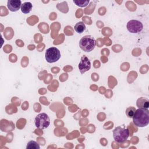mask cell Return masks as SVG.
Wrapping results in <instances>:
<instances>
[{"label": "cell", "instance_id": "1", "mask_svg": "<svg viewBox=\"0 0 149 149\" xmlns=\"http://www.w3.org/2000/svg\"><path fill=\"white\" fill-rule=\"evenodd\" d=\"M133 123L137 127H143L149 123V111L148 109L139 108L132 117Z\"/></svg>", "mask_w": 149, "mask_h": 149}, {"label": "cell", "instance_id": "2", "mask_svg": "<svg viewBox=\"0 0 149 149\" xmlns=\"http://www.w3.org/2000/svg\"><path fill=\"white\" fill-rule=\"evenodd\" d=\"M79 44L82 50L86 52H89L94 49L96 45V41L93 36L87 35L80 40Z\"/></svg>", "mask_w": 149, "mask_h": 149}, {"label": "cell", "instance_id": "3", "mask_svg": "<svg viewBox=\"0 0 149 149\" xmlns=\"http://www.w3.org/2000/svg\"><path fill=\"white\" fill-rule=\"evenodd\" d=\"M129 136V130L128 129L121 126L116 127L113 131V137L115 141L119 143L125 142Z\"/></svg>", "mask_w": 149, "mask_h": 149}, {"label": "cell", "instance_id": "4", "mask_svg": "<svg viewBox=\"0 0 149 149\" xmlns=\"http://www.w3.org/2000/svg\"><path fill=\"white\" fill-rule=\"evenodd\" d=\"M34 123L36 126L39 129L47 128L50 124V119L45 113H41L35 118Z\"/></svg>", "mask_w": 149, "mask_h": 149}, {"label": "cell", "instance_id": "5", "mask_svg": "<svg viewBox=\"0 0 149 149\" xmlns=\"http://www.w3.org/2000/svg\"><path fill=\"white\" fill-rule=\"evenodd\" d=\"M45 59L48 63H54L58 61L61 58V52L56 47H51L47 49L45 54Z\"/></svg>", "mask_w": 149, "mask_h": 149}, {"label": "cell", "instance_id": "6", "mask_svg": "<svg viewBox=\"0 0 149 149\" xmlns=\"http://www.w3.org/2000/svg\"><path fill=\"white\" fill-rule=\"evenodd\" d=\"M127 30L131 33H139L143 29V23L137 20H130L126 25Z\"/></svg>", "mask_w": 149, "mask_h": 149}, {"label": "cell", "instance_id": "7", "mask_svg": "<svg viewBox=\"0 0 149 149\" xmlns=\"http://www.w3.org/2000/svg\"><path fill=\"white\" fill-rule=\"evenodd\" d=\"M78 68L81 74L84 73L88 71L91 68V62L89 59L86 56L83 55L80 59L79 63Z\"/></svg>", "mask_w": 149, "mask_h": 149}, {"label": "cell", "instance_id": "8", "mask_svg": "<svg viewBox=\"0 0 149 149\" xmlns=\"http://www.w3.org/2000/svg\"><path fill=\"white\" fill-rule=\"evenodd\" d=\"M22 6V2L20 0H9L7 2L8 8L11 12L17 11Z\"/></svg>", "mask_w": 149, "mask_h": 149}, {"label": "cell", "instance_id": "9", "mask_svg": "<svg viewBox=\"0 0 149 149\" xmlns=\"http://www.w3.org/2000/svg\"><path fill=\"white\" fill-rule=\"evenodd\" d=\"M137 106L139 108L148 109L149 107V101L146 98L140 97L137 101Z\"/></svg>", "mask_w": 149, "mask_h": 149}, {"label": "cell", "instance_id": "10", "mask_svg": "<svg viewBox=\"0 0 149 149\" xmlns=\"http://www.w3.org/2000/svg\"><path fill=\"white\" fill-rule=\"evenodd\" d=\"M33 8V5L30 2H26L22 4L21 6V11L24 14H27L30 12Z\"/></svg>", "mask_w": 149, "mask_h": 149}, {"label": "cell", "instance_id": "11", "mask_svg": "<svg viewBox=\"0 0 149 149\" xmlns=\"http://www.w3.org/2000/svg\"><path fill=\"white\" fill-rule=\"evenodd\" d=\"M86 25L85 24L82 22H77L75 25H74V30L77 33H79V34H81L82 33L84 32V31L86 30Z\"/></svg>", "mask_w": 149, "mask_h": 149}, {"label": "cell", "instance_id": "12", "mask_svg": "<svg viewBox=\"0 0 149 149\" xmlns=\"http://www.w3.org/2000/svg\"><path fill=\"white\" fill-rule=\"evenodd\" d=\"M40 145L33 140L29 141L26 146V149H40Z\"/></svg>", "mask_w": 149, "mask_h": 149}, {"label": "cell", "instance_id": "13", "mask_svg": "<svg viewBox=\"0 0 149 149\" xmlns=\"http://www.w3.org/2000/svg\"><path fill=\"white\" fill-rule=\"evenodd\" d=\"M73 3L77 5V6L81 7V8H83V7H86V6H87L90 2L89 0H87V1H84V0H74Z\"/></svg>", "mask_w": 149, "mask_h": 149}, {"label": "cell", "instance_id": "14", "mask_svg": "<svg viewBox=\"0 0 149 149\" xmlns=\"http://www.w3.org/2000/svg\"><path fill=\"white\" fill-rule=\"evenodd\" d=\"M136 111V109L133 107H129L126 108L125 113L128 118H132L134 112Z\"/></svg>", "mask_w": 149, "mask_h": 149}]
</instances>
